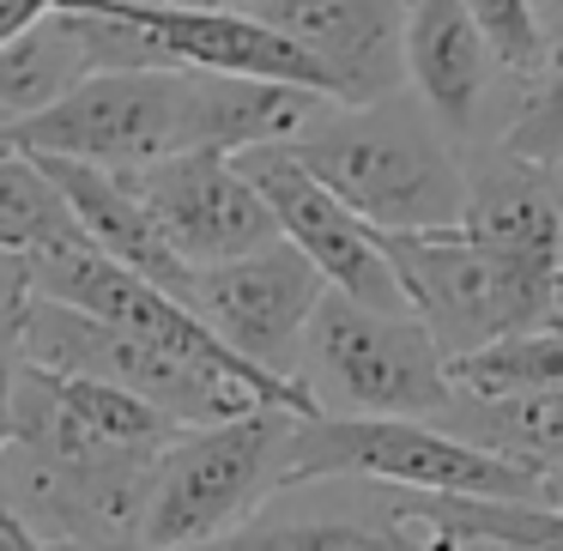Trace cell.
<instances>
[{
    "label": "cell",
    "instance_id": "25",
    "mask_svg": "<svg viewBox=\"0 0 563 551\" xmlns=\"http://www.w3.org/2000/svg\"><path fill=\"white\" fill-rule=\"evenodd\" d=\"M539 37H545V67L563 62V0H539Z\"/></svg>",
    "mask_w": 563,
    "mask_h": 551
},
{
    "label": "cell",
    "instance_id": "13",
    "mask_svg": "<svg viewBox=\"0 0 563 551\" xmlns=\"http://www.w3.org/2000/svg\"><path fill=\"white\" fill-rule=\"evenodd\" d=\"M400 67L412 98L449 140H478L490 128L497 91L509 74L485 49L478 25L461 13V0H406L400 7ZM521 86V79H515Z\"/></svg>",
    "mask_w": 563,
    "mask_h": 551
},
{
    "label": "cell",
    "instance_id": "12",
    "mask_svg": "<svg viewBox=\"0 0 563 551\" xmlns=\"http://www.w3.org/2000/svg\"><path fill=\"white\" fill-rule=\"evenodd\" d=\"M236 170H243L249 183H255V195L267 200L279 243H291L297 255L316 267V279L328 285V291L352 297V304H364V309H382V316H406V297H400V285H394L388 255H382V236L369 231V224H357L291 152L285 146L243 152Z\"/></svg>",
    "mask_w": 563,
    "mask_h": 551
},
{
    "label": "cell",
    "instance_id": "11",
    "mask_svg": "<svg viewBox=\"0 0 563 551\" xmlns=\"http://www.w3.org/2000/svg\"><path fill=\"white\" fill-rule=\"evenodd\" d=\"M122 183L188 273L224 267V261H243L255 249L279 243L267 200L236 170V158L176 152V158H158L146 170H122Z\"/></svg>",
    "mask_w": 563,
    "mask_h": 551
},
{
    "label": "cell",
    "instance_id": "20",
    "mask_svg": "<svg viewBox=\"0 0 563 551\" xmlns=\"http://www.w3.org/2000/svg\"><path fill=\"white\" fill-rule=\"evenodd\" d=\"M86 243L67 212V200L55 195V183L37 170V158L25 152H0V255L7 261H37L49 249Z\"/></svg>",
    "mask_w": 563,
    "mask_h": 551
},
{
    "label": "cell",
    "instance_id": "24",
    "mask_svg": "<svg viewBox=\"0 0 563 551\" xmlns=\"http://www.w3.org/2000/svg\"><path fill=\"white\" fill-rule=\"evenodd\" d=\"M62 0H0V43L7 37H19L25 25H37L43 13H55Z\"/></svg>",
    "mask_w": 563,
    "mask_h": 551
},
{
    "label": "cell",
    "instance_id": "2",
    "mask_svg": "<svg viewBox=\"0 0 563 551\" xmlns=\"http://www.w3.org/2000/svg\"><path fill=\"white\" fill-rule=\"evenodd\" d=\"M285 152L376 236H418L461 224V146L406 91L376 103H333Z\"/></svg>",
    "mask_w": 563,
    "mask_h": 551
},
{
    "label": "cell",
    "instance_id": "14",
    "mask_svg": "<svg viewBox=\"0 0 563 551\" xmlns=\"http://www.w3.org/2000/svg\"><path fill=\"white\" fill-rule=\"evenodd\" d=\"M400 7L406 0H267L255 19L321 67L333 103H376L406 79Z\"/></svg>",
    "mask_w": 563,
    "mask_h": 551
},
{
    "label": "cell",
    "instance_id": "27",
    "mask_svg": "<svg viewBox=\"0 0 563 551\" xmlns=\"http://www.w3.org/2000/svg\"><path fill=\"white\" fill-rule=\"evenodd\" d=\"M13 442V357H0V454Z\"/></svg>",
    "mask_w": 563,
    "mask_h": 551
},
{
    "label": "cell",
    "instance_id": "26",
    "mask_svg": "<svg viewBox=\"0 0 563 551\" xmlns=\"http://www.w3.org/2000/svg\"><path fill=\"white\" fill-rule=\"evenodd\" d=\"M0 551H55V546H43V539L31 533V527L19 521V515L7 509V503H0Z\"/></svg>",
    "mask_w": 563,
    "mask_h": 551
},
{
    "label": "cell",
    "instance_id": "7",
    "mask_svg": "<svg viewBox=\"0 0 563 551\" xmlns=\"http://www.w3.org/2000/svg\"><path fill=\"white\" fill-rule=\"evenodd\" d=\"M19 357H25V364H43V370H62V376L110 382V388L134 394L140 406H152V412L176 430L224 425V418H243L261 406L243 382L219 376V370L195 364V357L140 345V340H128V333H110V328H98V321L74 316V309H62V304H43V297H31V309H25Z\"/></svg>",
    "mask_w": 563,
    "mask_h": 551
},
{
    "label": "cell",
    "instance_id": "1",
    "mask_svg": "<svg viewBox=\"0 0 563 551\" xmlns=\"http://www.w3.org/2000/svg\"><path fill=\"white\" fill-rule=\"evenodd\" d=\"M176 425L134 394L13 357V442L0 454V503L55 551L128 546L146 466Z\"/></svg>",
    "mask_w": 563,
    "mask_h": 551
},
{
    "label": "cell",
    "instance_id": "3",
    "mask_svg": "<svg viewBox=\"0 0 563 551\" xmlns=\"http://www.w3.org/2000/svg\"><path fill=\"white\" fill-rule=\"evenodd\" d=\"M297 412L255 406L243 418L176 430L146 466L128 546L188 551L249 527L273 497H285V449Z\"/></svg>",
    "mask_w": 563,
    "mask_h": 551
},
{
    "label": "cell",
    "instance_id": "9",
    "mask_svg": "<svg viewBox=\"0 0 563 551\" xmlns=\"http://www.w3.org/2000/svg\"><path fill=\"white\" fill-rule=\"evenodd\" d=\"M25 273H31V297H43V304H62V309H74V316L98 321V328H110V333H128V340H140V345L195 357V364H207V370H219V376L243 382L261 406H285V412H297V418H316V406H309L303 388H285V382L249 370L243 357L224 352V345L212 340V333L200 328V321L188 316L170 291H158V285H146L140 273L103 261L91 243L49 249V255L25 261Z\"/></svg>",
    "mask_w": 563,
    "mask_h": 551
},
{
    "label": "cell",
    "instance_id": "15",
    "mask_svg": "<svg viewBox=\"0 0 563 551\" xmlns=\"http://www.w3.org/2000/svg\"><path fill=\"white\" fill-rule=\"evenodd\" d=\"M466 200L454 231L490 255L533 273H558L563 261V170L509 158L503 146H485L461 158Z\"/></svg>",
    "mask_w": 563,
    "mask_h": 551
},
{
    "label": "cell",
    "instance_id": "22",
    "mask_svg": "<svg viewBox=\"0 0 563 551\" xmlns=\"http://www.w3.org/2000/svg\"><path fill=\"white\" fill-rule=\"evenodd\" d=\"M461 13L478 25L485 49L509 79H539L545 74V37H539V7L533 0H461Z\"/></svg>",
    "mask_w": 563,
    "mask_h": 551
},
{
    "label": "cell",
    "instance_id": "28",
    "mask_svg": "<svg viewBox=\"0 0 563 551\" xmlns=\"http://www.w3.org/2000/svg\"><path fill=\"white\" fill-rule=\"evenodd\" d=\"M152 7H219V0H152Z\"/></svg>",
    "mask_w": 563,
    "mask_h": 551
},
{
    "label": "cell",
    "instance_id": "6",
    "mask_svg": "<svg viewBox=\"0 0 563 551\" xmlns=\"http://www.w3.org/2000/svg\"><path fill=\"white\" fill-rule=\"evenodd\" d=\"M382 255L406 297V316L430 333V345L466 357L490 340H509L527 328H551V285L558 273H533L490 249L466 243L461 231H418L382 236Z\"/></svg>",
    "mask_w": 563,
    "mask_h": 551
},
{
    "label": "cell",
    "instance_id": "5",
    "mask_svg": "<svg viewBox=\"0 0 563 551\" xmlns=\"http://www.w3.org/2000/svg\"><path fill=\"white\" fill-rule=\"evenodd\" d=\"M297 388L316 418H418L437 425L454 388L442 352L412 316H382L340 291H321L297 345Z\"/></svg>",
    "mask_w": 563,
    "mask_h": 551
},
{
    "label": "cell",
    "instance_id": "31",
    "mask_svg": "<svg viewBox=\"0 0 563 551\" xmlns=\"http://www.w3.org/2000/svg\"><path fill=\"white\" fill-rule=\"evenodd\" d=\"M0 152H7V146H0Z\"/></svg>",
    "mask_w": 563,
    "mask_h": 551
},
{
    "label": "cell",
    "instance_id": "16",
    "mask_svg": "<svg viewBox=\"0 0 563 551\" xmlns=\"http://www.w3.org/2000/svg\"><path fill=\"white\" fill-rule=\"evenodd\" d=\"M37 170L55 183V195L67 200L79 236H86L103 261L140 273L146 285H158V291H170L176 304H183L195 273L170 255V243H164L158 224L146 219V207L128 195L122 176H115V170H91V164H67V158H37Z\"/></svg>",
    "mask_w": 563,
    "mask_h": 551
},
{
    "label": "cell",
    "instance_id": "8",
    "mask_svg": "<svg viewBox=\"0 0 563 551\" xmlns=\"http://www.w3.org/2000/svg\"><path fill=\"white\" fill-rule=\"evenodd\" d=\"M0 146L115 176L146 170L188 152V74H91L55 110L0 128Z\"/></svg>",
    "mask_w": 563,
    "mask_h": 551
},
{
    "label": "cell",
    "instance_id": "19",
    "mask_svg": "<svg viewBox=\"0 0 563 551\" xmlns=\"http://www.w3.org/2000/svg\"><path fill=\"white\" fill-rule=\"evenodd\" d=\"M449 388L478 406L509 400H563V328H527L509 340H490L466 357L442 364Z\"/></svg>",
    "mask_w": 563,
    "mask_h": 551
},
{
    "label": "cell",
    "instance_id": "18",
    "mask_svg": "<svg viewBox=\"0 0 563 551\" xmlns=\"http://www.w3.org/2000/svg\"><path fill=\"white\" fill-rule=\"evenodd\" d=\"M98 551H146V546H98ZM188 551H437L418 527L394 521L388 503H369V515H291V509H261L249 527Z\"/></svg>",
    "mask_w": 563,
    "mask_h": 551
},
{
    "label": "cell",
    "instance_id": "17",
    "mask_svg": "<svg viewBox=\"0 0 563 551\" xmlns=\"http://www.w3.org/2000/svg\"><path fill=\"white\" fill-rule=\"evenodd\" d=\"M91 74H98V62H91L79 13H62V7L43 13L37 25H25L19 37L0 43V128L55 110Z\"/></svg>",
    "mask_w": 563,
    "mask_h": 551
},
{
    "label": "cell",
    "instance_id": "29",
    "mask_svg": "<svg viewBox=\"0 0 563 551\" xmlns=\"http://www.w3.org/2000/svg\"><path fill=\"white\" fill-rule=\"evenodd\" d=\"M243 7H249V13H255V7H267V0H236V13H243Z\"/></svg>",
    "mask_w": 563,
    "mask_h": 551
},
{
    "label": "cell",
    "instance_id": "21",
    "mask_svg": "<svg viewBox=\"0 0 563 551\" xmlns=\"http://www.w3.org/2000/svg\"><path fill=\"white\" fill-rule=\"evenodd\" d=\"M497 146L521 164H539V170H563V62L521 86Z\"/></svg>",
    "mask_w": 563,
    "mask_h": 551
},
{
    "label": "cell",
    "instance_id": "10",
    "mask_svg": "<svg viewBox=\"0 0 563 551\" xmlns=\"http://www.w3.org/2000/svg\"><path fill=\"white\" fill-rule=\"evenodd\" d=\"M321 291L303 255L291 243H267L243 261H224V267H200L188 279L183 309L224 345L231 357H243L249 370L297 388V345L303 328L316 316Z\"/></svg>",
    "mask_w": 563,
    "mask_h": 551
},
{
    "label": "cell",
    "instance_id": "23",
    "mask_svg": "<svg viewBox=\"0 0 563 551\" xmlns=\"http://www.w3.org/2000/svg\"><path fill=\"white\" fill-rule=\"evenodd\" d=\"M31 309V273L25 261L0 255V357H19V328H25Z\"/></svg>",
    "mask_w": 563,
    "mask_h": 551
},
{
    "label": "cell",
    "instance_id": "30",
    "mask_svg": "<svg viewBox=\"0 0 563 551\" xmlns=\"http://www.w3.org/2000/svg\"><path fill=\"white\" fill-rule=\"evenodd\" d=\"M533 7H539V0H533Z\"/></svg>",
    "mask_w": 563,
    "mask_h": 551
},
{
    "label": "cell",
    "instance_id": "4",
    "mask_svg": "<svg viewBox=\"0 0 563 551\" xmlns=\"http://www.w3.org/2000/svg\"><path fill=\"white\" fill-rule=\"evenodd\" d=\"M333 478L424 491V497L539 503V473L418 418H297L291 449H285V491H316Z\"/></svg>",
    "mask_w": 563,
    "mask_h": 551
}]
</instances>
